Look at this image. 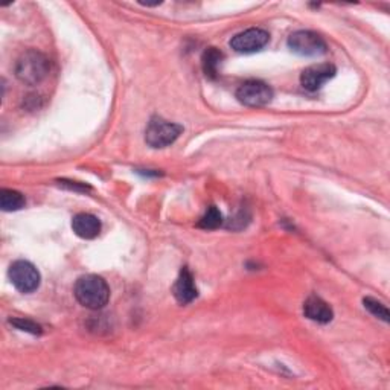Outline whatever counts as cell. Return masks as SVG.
<instances>
[{"label":"cell","instance_id":"cell-1","mask_svg":"<svg viewBox=\"0 0 390 390\" xmlns=\"http://www.w3.org/2000/svg\"><path fill=\"white\" fill-rule=\"evenodd\" d=\"M73 292L81 305L89 310H101L110 300V288L101 276L96 275L81 276L75 284Z\"/></svg>","mask_w":390,"mask_h":390},{"label":"cell","instance_id":"cell-2","mask_svg":"<svg viewBox=\"0 0 390 390\" xmlns=\"http://www.w3.org/2000/svg\"><path fill=\"white\" fill-rule=\"evenodd\" d=\"M51 69V63L45 53L38 51H26L16 61V77L26 85H37L46 80Z\"/></svg>","mask_w":390,"mask_h":390},{"label":"cell","instance_id":"cell-3","mask_svg":"<svg viewBox=\"0 0 390 390\" xmlns=\"http://www.w3.org/2000/svg\"><path fill=\"white\" fill-rule=\"evenodd\" d=\"M183 128L179 124L169 122L164 117L154 116L147 125L145 142L151 148H167L176 142Z\"/></svg>","mask_w":390,"mask_h":390},{"label":"cell","instance_id":"cell-4","mask_svg":"<svg viewBox=\"0 0 390 390\" xmlns=\"http://www.w3.org/2000/svg\"><path fill=\"white\" fill-rule=\"evenodd\" d=\"M288 48L300 57H320L327 52V43L312 31H296L288 37Z\"/></svg>","mask_w":390,"mask_h":390},{"label":"cell","instance_id":"cell-5","mask_svg":"<svg viewBox=\"0 0 390 390\" xmlns=\"http://www.w3.org/2000/svg\"><path fill=\"white\" fill-rule=\"evenodd\" d=\"M236 98L243 105L247 107H264L272 102L273 100V90L268 84L251 80L246 81L240 85V89L236 90Z\"/></svg>","mask_w":390,"mask_h":390},{"label":"cell","instance_id":"cell-6","mask_svg":"<svg viewBox=\"0 0 390 390\" xmlns=\"http://www.w3.org/2000/svg\"><path fill=\"white\" fill-rule=\"evenodd\" d=\"M9 279L20 292H32L40 287L41 276L34 264L16 261L9 267Z\"/></svg>","mask_w":390,"mask_h":390},{"label":"cell","instance_id":"cell-7","mask_svg":"<svg viewBox=\"0 0 390 390\" xmlns=\"http://www.w3.org/2000/svg\"><path fill=\"white\" fill-rule=\"evenodd\" d=\"M268 40L270 36L265 29L251 28L240 32V34H236L231 40V46L240 53H253L265 48Z\"/></svg>","mask_w":390,"mask_h":390},{"label":"cell","instance_id":"cell-8","mask_svg":"<svg viewBox=\"0 0 390 390\" xmlns=\"http://www.w3.org/2000/svg\"><path fill=\"white\" fill-rule=\"evenodd\" d=\"M335 73H337V69H335L334 64H314V66H310L302 72L300 84L308 92H317L325 83H328L331 78L335 77Z\"/></svg>","mask_w":390,"mask_h":390},{"label":"cell","instance_id":"cell-9","mask_svg":"<svg viewBox=\"0 0 390 390\" xmlns=\"http://www.w3.org/2000/svg\"><path fill=\"white\" fill-rule=\"evenodd\" d=\"M72 229L75 235H78L83 240H93L101 232V221L98 220V216L83 212L73 216Z\"/></svg>","mask_w":390,"mask_h":390},{"label":"cell","instance_id":"cell-10","mask_svg":"<svg viewBox=\"0 0 390 390\" xmlns=\"http://www.w3.org/2000/svg\"><path fill=\"white\" fill-rule=\"evenodd\" d=\"M172 291H174V296H176L177 302L181 303V305L191 303L195 297L199 296V290H197V287H195L194 276L186 267L181 268V272L174 284V290Z\"/></svg>","mask_w":390,"mask_h":390},{"label":"cell","instance_id":"cell-11","mask_svg":"<svg viewBox=\"0 0 390 390\" xmlns=\"http://www.w3.org/2000/svg\"><path fill=\"white\" fill-rule=\"evenodd\" d=\"M303 312H305V316L317 323H330L334 317L332 308L328 305L327 302L323 299L317 297V296H311L303 303Z\"/></svg>","mask_w":390,"mask_h":390},{"label":"cell","instance_id":"cell-12","mask_svg":"<svg viewBox=\"0 0 390 390\" xmlns=\"http://www.w3.org/2000/svg\"><path fill=\"white\" fill-rule=\"evenodd\" d=\"M221 61H223V53L216 48H209L204 51L203 57H201V68H203L206 78H209V80L218 78Z\"/></svg>","mask_w":390,"mask_h":390},{"label":"cell","instance_id":"cell-13","mask_svg":"<svg viewBox=\"0 0 390 390\" xmlns=\"http://www.w3.org/2000/svg\"><path fill=\"white\" fill-rule=\"evenodd\" d=\"M26 204V200L23 194L14 189H2L0 191V208L5 212H16L23 209Z\"/></svg>","mask_w":390,"mask_h":390},{"label":"cell","instance_id":"cell-14","mask_svg":"<svg viewBox=\"0 0 390 390\" xmlns=\"http://www.w3.org/2000/svg\"><path fill=\"white\" fill-rule=\"evenodd\" d=\"M223 224V215L221 212L215 208V206H211V208L204 212V215L199 221V227L204 231H215Z\"/></svg>","mask_w":390,"mask_h":390},{"label":"cell","instance_id":"cell-15","mask_svg":"<svg viewBox=\"0 0 390 390\" xmlns=\"http://www.w3.org/2000/svg\"><path fill=\"white\" fill-rule=\"evenodd\" d=\"M363 303H364V308L369 311L372 316H375L376 319H380L383 322H389V310L386 308L384 303L378 302L376 299L374 297H364L363 299Z\"/></svg>","mask_w":390,"mask_h":390},{"label":"cell","instance_id":"cell-16","mask_svg":"<svg viewBox=\"0 0 390 390\" xmlns=\"http://www.w3.org/2000/svg\"><path fill=\"white\" fill-rule=\"evenodd\" d=\"M9 323L13 325V327H16L17 330H20V331H25V332H29V334H34V335H40L43 332L40 325L29 320V319H23V317L11 319Z\"/></svg>","mask_w":390,"mask_h":390},{"label":"cell","instance_id":"cell-17","mask_svg":"<svg viewBox=\"0 0 390 390\" xmlns=\"http://www.w3.org/2000/svg\"><path fill=\"white\" fill-rule=\"evenodd\" d=\"M60 185L61 186H66L72 191H78V192H85V191H90V186L88 185H83V183H77V181H69V180H60Z\"/></svg>","mask_w":390,"mask_h":390}]
</instances>
